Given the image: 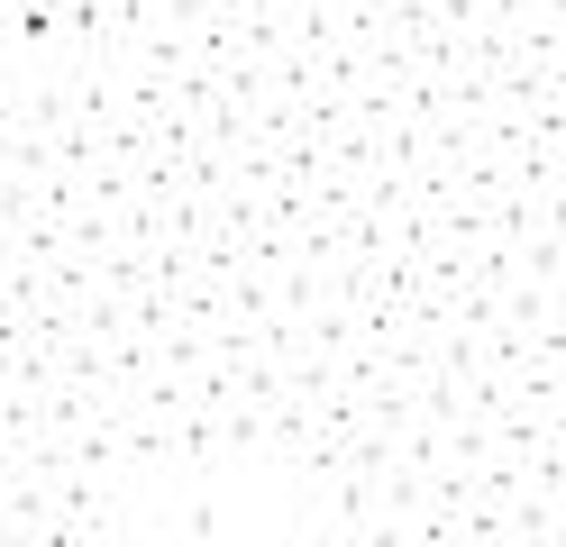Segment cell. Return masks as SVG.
I'll return each instance as SVG.
<instances>
[]
</instances>
